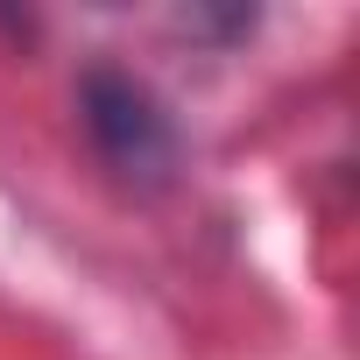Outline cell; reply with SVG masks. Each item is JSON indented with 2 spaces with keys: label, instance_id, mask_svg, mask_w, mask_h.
Segmentation results:
<instances>
[{
  "label": "cell",
  "instance_id": "obj_1",
  "mask_svg": "<svg viewBox=\"0 0 360 360\" xmlns=\"http://www.w3.org/2000/svg\"><path fill=\"white\" fill-rule=\"evenodd\" d=\"M71 106H78V134H85L92 162L120 191L155 198L184 176V127H176L169 99L141 71H127L113 57H92L71 85Z\"/></svg>",
  "mask_w": 360,
  "mask_h": 360
}]
</instances>
